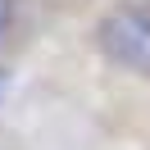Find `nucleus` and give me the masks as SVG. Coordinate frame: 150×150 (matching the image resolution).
<instances>
[{
    "instance_id": "obj_1",
    "label": "nucleus",
    "mask_w": 150,
    "mask_h": 150,
    "mask_svg": "<svg viewBox=\"0 0 150 150\" xmlns=\"http://www.w3.org/2000/svg\"><path fill=\"white\" fill-rule=\"evenodd\" d=\"M105 59L127 73L150 77V0H118L96 28Z\"/></svg>"
},
{
    "instance_id": "obj_2",
    "label": "nucleus",
    "mask_w": 150,
    "mask_h": 150,
    "mask_svg": "<svg viewBox=\"0 0 150 150\" xmlns=\"http://www.w3.org/2000/svg\"><path fill=\"white\" fill-rule=\"evenodd\" d=\"M9 23H14V0H0V37L9 32Z\"/></svg>"
},
{
    "instance_id": "obj_3",
    "label": "nucleus",
    "mask_w": 150,
    "mask_h": 150,
    "mask_svg": "<svg viewBox=\"0 0 150 150\" xmlns=\"http://www.w3.org/2000/svg\"><path fill=\"white\" fill-rule=\"evenodd\" d=\"M5 91H9V73L0 68V100H5Z\"/></svg>"
}]
</instances>
